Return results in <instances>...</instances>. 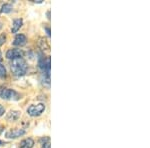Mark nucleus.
<instances>
[{"mask_svg":"<svg viewBox=\"0 0 150 148\" xmlns=\"http://www.w3.org/2000/svg\"><path fill=\"white\" fill-rule=\"evenodd\" d=\"M10 67H11L12 73L17 77H21L26 74L28 65L22 57V58H16V59L12 60Z\"/></svg>","mask_w":150,"mask_h":148,"instance_id":"f257e3e1","label":"nucleus"},{"mask_svg":"<svg viewBox=\"0 0 150 148\" xmlns=\"http://www.w3.org/2000/svg\"><path fill=\"white\" fill-rule=\"evenodd\" d=\"M0 98L4 99V100H18L21 97L13 89L7 88V87L4 86H0Z\"/></svg>","mask_w":150,"mask_h":148,"instance_id":"f03ea898","label":"nucleus"},{"mask_svg":"<svg viewBox=\"0 0 150 148\" xmlns=\"http://www.w3.org/2000/svg\"><path fill=\"white\" fill-rule=\"evenodd\" d=\"M44 110H45V105L43 103L33 104V105H30L27 108V113L30 116H32V117H36V116L41 115Z\"/></svg>","mask_w":150,"mask_h":148,"instance_id":"7ed1b4c3","label":"nucleus"},{"mask_svg":"<svg viewBox=\"0 0 150 148\" xmlns=\"http://www.w3.org/2000/svg\"><path fill=\"white\" fill-rule=\"evenodd\" d=\"M23 55H24V52L21 49H17V48L9 49L6 53V57L10 60L16 59V58H22Z\"/></svg>","mask_w":150,"mask_h":148,"instance_id":"20e7f679","label":"nucleus"},{"mask_svg":"<svg viewBox=\"0 0 150 148\" xmlns=\"http://www.w3.org/2000/svg\"><path fill=\"white\" fill-rule=\"evenodd\" d=\"M26 131L24 129H19V128H15V129L9 130L8 132H6L5 136L7 138H10V139H15V138H18L22 135L25 134Z\"/></svg>","mask_w":150,"mask_h":148,"instance_id":"39448f33","label":"nucleus"},{"mask_svg":"<svg viewBox=\"0 0 150 148\" xmlns=\"http://www.w3.org/2000/svg\"><path fill=\"white\" fill-rule=\"evenodd\" d=\"M27 42V38L24 34H17L14 38L13 45L14 46H24Z\"/></svg>","mask_w":150,"mask_h":148,"instance_id":"423d86ee","label":"nucleus"},{"mask_svg":"<svg viewBox=\"0 0 150 148\" xmlns=\"http://www.w3.org/2000/svg\"><path fill=\"white\" fill-rule=\"evenodd\" d=\"M23 24V20L21 18H18V19H14L13 20V23H12V27H11V32L12 33H17L18 30L21 28Z\"/></svg>","mask_w":150,"mask_h":148,"instance_id":"0eeeda50","label":"nucleus"},{"mask_svg":"<svg viewBox=\"0 0 150 148\" xmlns=\"http://www.w3.org/2000/svg\"><path fill=\"white\" fill-rule=\"evenodd\" d=\"M34 146V140L32 138H26L20 142L19 148H32Z\"/></svg>","mask_w":150,"mask_h":148,"instance_id":"6e6552de","label":"nucleus"},{"mask_svg":"<svg viewBox=\"0 0 150 148\" xmlns=\"http://www.w3.org/2000/svg\"><path fill=\"white\" fill-rule=\"evenodd\" d=\"M19 116H20V112L19 111H10L8 114H7L6 116V119L8 121H16L19 118Z\"/></svg>","mask_w":150,"mask_h":148,"instance_id":"1a4fd4ad","label":"nucleus"},{"mask_svg":"<svg viewBox=\"0 0 150 148\" xmlns=\"http://www.w3.org/2000/svg\"><path fill=\"white\" fill-rule=\"evenodd\" d=\"M12 11V5L9 3H4L0 8V13H9Z\"/></svg>","mask_w":150,"mask_h":148,"instance_id":"9d476101","label":"nucleus"},{"mask_svg":"<svg viewBox=\"0 0 150 148\" xmlns=\"http://www.w3.org/2000/svg\"><path fill=\"white\" fill-rule=\"evenodd\" d=\"M38 45H39V47L41 48L42 50H48L49 49V44H48V42L45 39H43V38H40L39 39V42H38Z\"/></svg>","mask_w":150,"mask_h":148,"instance_id":"9b49d317","label":"nucleus"},{"mask_svg":"<svg viewBox=\"0 0 150 148\" xmlns=\"http://www.w3.org/2000/svg\"><path fill=\"white\" fill-rule=\"evenodd\" d=\"M41 142V148H50V138L49 137H44L40 139Z\"/></svg>","mask_w":150,"mask_h":148,"instance_id":"f8f14e48","label":"nucleus"},{"mask_svg":"<svg viewBox=\"0 0 150 148\" xmlns=\"http://www.w3.org/2000/svg\"><path fill=\"white\" fill-rule=\"evenodd\" d=\"M6 76H7V71L5 66L0 63V78H5Z\"/></svg>","mask_w":150,"mask_h":148,"instance_id":"ddd939ff","label":"nucleus"},{"mask_svg":"<svg viewBox=\"0 0 150 148\" xmlns=\"http://www.w3.org/2000/svg\"><path fill=\"white\" fill-rule=\"evenodd\" d=\"M6 42V34H1L0 35V46L3 45Z\"/></svg>","mask_w":150,"mask_h":148,"instance_id":"4468645a","label":"nucleus"},{"mask_svg":"<svg viewBox=\"0 0 150 148\" xmlns=\"http://www.w3.org/2000/svg\"><path fill=\"white\" fill-rule=\"evenodd\" d=\"M4 113H5V108H4L1 104H0V116H2Z\"/></svg>","mask_w":150,"mask_h":148,"instance_id":"2eb2a0df","label":"nucleus"},{"mask_svg":"<svg viewBox=\"0 0 150 148\" xmlns=\"http://www.w3.org/2000/svg\"><path fill=\"white\" fill-rule=\"evenodd\" d=\"M2 59H3V57H2V52L0 51V62L2 61Z\"/></svg>","mask_w":150,"mask_h":148,"instance_id":"dca6fc26","label":"nucleus"},{"mask_svg":"<svg viewBox=\"0 0 150 148\" xmlns=\"http://www.w3.org/2000/svg\"><path fill=\"white\" fill-rule=\"evenodd\" d=\"M47 17H48V19H50V11L47 12Z\"/></svg>","mask_w":150,"mask_h":148,"instance_id":"f3484780","label":"nucleus"},{"mask_svg":"<svg viewBox=\"0 0 150 148\" xmlns=\"http://www.w3.org/2000/svg\"><path fill=\"white\" fill-rule=\"evenodd\" d=\"M1 28H2V23L0 22V29H1Z\"/></svg>","mask_w":150,"mask_h":148,"instance_id":"a211bd4d","label":"nucleus"},{"mask_svg":"<svg viewBox=\"0 0 150 148\" xmlns=\"http://www.w3.org/2000/svg\"><path fill=\"white\" fill-rule=\"evenodd\" d=\"M1 145H2V141L0 140V146H1Z\"/></svg>","mask_w":150,"mask_h":148,"instance_id":"6ab92c4d","label":"nucleus"}]
</instances>
